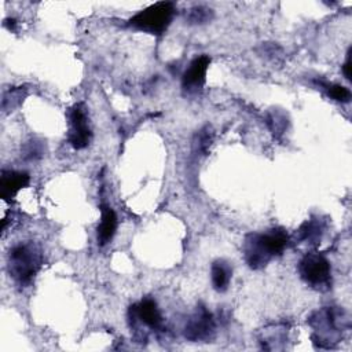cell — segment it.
I'll list each match as a JSON object with an SVG mask.
<instances>
[{
  "mask_svg": "<svg viewBox=\"0 0 352 352\" xmlns=\"http://www.w3.org/2000/svg\"><path fill=\"white\" fill-rule=\"evenodd\" d=\"M43 257L34 243H19L10 250L8 271L10 275L21 285L32 280L41 265Z\"/></svg>",
  "mask_w": 352,
  "mask_h": 352,
  "instance_id": "obj_2",
  "label": "cell"
},
{
  "mask_svg": "<svg viewBox=\"0 0 352 352\" xmlns=\"http://www.w3.org/2000/svg\"><path fill=\"white\" fill-rule=\"evenodd\" d=\"M131 320H139L150 329H158L162 322V316L157 304L151 298H144L139 304H135L129 308Z\"/></svg>",
  "mask_w": 352,
  "mask_h": 352,
  "instance_id": "obj_8",
  "label": "cell"
},
{
  "mask_svg": "<svg viewBox=\"0 0 352 352\" xmlns=\"http://www.w3.org/2000/svg\"><path fill=\"white\" fill-rule=\"evenodd\" d=\"M28 184L29 175L26 172L3 170L0 176V197L3 199H10Z\"/></svg>",
  "mask_w": 352,
  "mask_h": 352,
  "instance_id": "obj_9",
  "label": "cell"
},
{
  "mask_svg": "<svg viewBox=\"0 0 352 352\" xmlns=\"http://www.w3.org/2000/svg\"><path fill=\"white\" fill-rule=\"evenodd\" d=\"M326 89H327V94L330 98H333L334 100H338V102H348L351 99V92L344 85H340V84H327L324 85Z\"/></svg>",
  "mask_w": 352,
  "mask_h": 352,
  "instance_id": "obj_12",
  "label": "cell"
},
{
  "mask_svg": "<svg viewBox=\"0 0 352 352\" xmlns=\"http://www.w3.org/2000/svg\"><path fill=\"white\" fill-rule=\"evenodd\" d=\"M175 14V4L170 1H158L139 11L129 19V23L143 32L161 34L169 26Z\"/></svg>",
  "mask_w": 352,
  "mask_h": 352,
  "instance_id": "obj_3",
  "label": "cell"
},
{
  "mask_svg": "<svg viewBox=\"0 0 352 352\" xmlns=\"http://www.w3.org/2000/svg\"><path fill=\"white\" fill-rule=\"evenodd\" d=\"M91 131L87 122V116L82 104H76L70 111V131H69V142L70 144L80 150L87 147L89 143Z\"/></svg>",
  "mask_w": 352,
  "mask_h": 352,
  "instance_id": "obj_5",
  "label": "cell"
},
{
  "mask_svg": "<svg viewBox=\"0 0 352 352\" xmlns=\"http://www.w3.org/2000/svg\"><path fill=\"white\" fill-rule=\"evenodd\" d=\"M351 48L348 50V54H346V60H345V63H344V66H342V72H344V74H345V77L348 78V80H351Z\"/></svg>",
  "mask_w": 352,
  "mask_h": 352,
  "instance_id": "obj_14",
  "label": "cell"
},
{
  "mask_svg": "<svg viewBox=\"0 0 352 352\" xmlns=\"http://www.w3.org/2000/svg\"><path fill=\"white\" fill-rule=\"evenodd\" d=\"M287 245V235L282 230L264 234H250L245 241V257L252 268L264 267L274 256L280 254Z\"/></svg>",
  "mask_w": 352,
  "mask_h": 352,
  "instance_id": "obj_1",
  "label": "cell"
},
{
  "mask_svg": "<svg viewBox=\"0 0 352 352\" xmlns=\"http://www.w3.org/2000/svg\"><path fill=\"white\" fill-rule=\"evenodd\" d=\"M208 16H209L208 10H204V8L198 7V8L191 11L190 21H192V22H205L208 19Z\"/></svg>",
  "mask_w": 352,
  "mask_h": 352,
  "instance_id": "obj_13",
  "label": "cell"
},
{
  "mask_svg": "<svg viewBox=\"0 0 352 352\" xmlns=\"http://www.w3.org/2000/svg\"><path fill=\"white\" fill-rule=\"evenodd\" d=\"M231 279V267L223 261L217 260L212 264V285L217 292H224Z\"/></svg>",
  "mask_w": 352,
  "mask_h": 352,
  "instance_id": "obj_11",
  "label": "cell"
},
{
  "mask_svg": "<svg viewBox=\"0 0 352 352\" xmlns=\"http://www.w3.org/2000/svg\"><path fill=\"white\" fill-rule=\"evenodd\" d=\"M298 272L307 283L316 289L329 287L330 285V264L323 256L318 253L305 254L298 264Z\"/></svg>",
  "mask_w": 352,
  "mask_h": 352,
  "instance_id": "obj_4",
  "label": "cell"
},
{
  "mask_svg": "<svg viewBox=\"0 0 352 352\" xmlns=\"http://www.w3.org/2000/svg\"><path fill=\"white\" fill-rule=\"evenodd\" d=\"M116 230H117V216L114 210L107 205H102V219L98 227V242L100 245H106L107 242H110L116 234Z\"/></svg>",
  "mask_w": 352,
  "mask_h": 352,
  "instance_id": "obj_10",
  "label": "cell"
},
{
  "mask_svg": "<svg viewBox=\"0 0 352 352\" xmlns=\"http://www.w3.org/2000/svg\"><path fill=\"white\" fill-rule=\"evenodd\" d=\"M209 63L210 58L206 55H199L191 60L182 78V85L187 92H197L202 88Z\"/></svg>",
  "mask_w": 352,
  "mask_h": 352,
  "instance_id": "obj_7",
  "label": "cell"
},
{
  "mask_svg": "<svg viewBox=\"0 0 352 352\" xmlns=\"http://www.w3.org/2000/svg\"><path fill=\"white\" fill-rule=\"evenodd\" d=\"M214 331V322L212 315L201 308L186 324L184 336L191 341H205L209 340Z\"/></svg>",
  "mask_w": 352,
  "mask_h": 352,
  "instance_id": "obj_6",
  "label": "cell"
}]
</instances>
